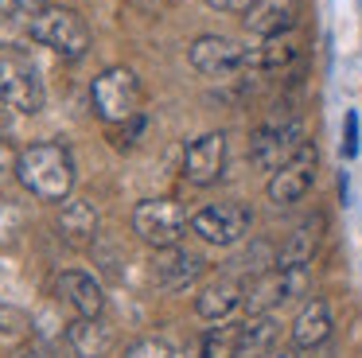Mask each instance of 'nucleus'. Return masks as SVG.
<instances>
[{"instance_id":"f257e3e1","label":"nucleus","mask_w":362,"mask_h":358,"mask_svg":"<svg viewBox=\"0 0 362 358\" xmlns=\"http://www.w3.org/2000/svg\"><path fill=\"white\" fill-rule=\"evenodd\" d=\"M16 179L24 191H32L43 202H66L74 191V156L55 140H40V144L20 148L16 160Z\"/></svg>"},{"instance_id":"f03ea898","label":"nucleus","mask_w":362,"mask_h":358,"mask_svg":"<svg viewBox=\"0 0 362 358\" xmlns=\"http://www.w3.org/2000/svg\"><path fill=\"white\" fill-rule=\"evenodd\" d=\"M90 105L105 125H125L133 117H141L144 105V86L136 78V70L129 67H105L90 86Z\"/></svg>"},{"instance_id":"7ed1b4c3","label":"nucleus","mask_w":362,"mask_h":358,"mask_svg":"<svg viewBox=\"0 0 362 358\" xmlns=\"http://www.w3.org/2000/svg\"><path fill=\"white\" fill-rule=\"evenodd\" d=\"M28 35L35 39L40 47L55 51L59 59H82L90 51V28L74 8H63V4H51L43 8L40 16L28 20Z\"/></svg>"},{"instance_id":"20e7f679","label":"nucleus","mask_w":362,"mask_h":358,"mask_svg":"<svg viewBox=\"0 0 362 358\" xmlns=\"http://www.w3.org/2000/svg\"><path fill=\"white\" fill-rule=\"evenodd\" d=\"M47 101L40 67L20 51H0V105L12 113L35 117Z\"/></svg>"},{"instance_id":"39448f33","label":"nucleus","mask_w":362,"mask_h":358,"mask_svg":"<svg viewBox=\"0 0 362 358\" xmlns=\"http://www.w3.org/2000/svg\"><path fill=\"white\" fill-rule=\"evenodd\" d=\"M191 230V214L172 199H141L133 207V233L152 249H172Z\"/></svg>"},{"instance_id":"423d86ee","label":"nucleus","mask_w":362,"mask_h":358,"mask_svg":"<svg viewBox=\"0 0 362 358\" xmlns=\"http://www.w3.org/2000/svg\"><path fill=\"white\" fill-rule=\"evenodd\" d=\"M253 226V210L242 207V202H214V207H203L191 214V233L203 238L206 246H238V241L250 238Z\"/></svg>"},{"instance_id":"0eeeda50","label":"nucleus","mask_w":362,"mask_h":358,"mask_svg":"<svg viewBox=\"0 0 362 358\" xmlns=\"http://www.w3.org/2000/svg\"><path fill=\"white\" fill-rule=\"evenodd\" d=\"M304 144H308V140H304V125H300L296 117H292V121H269V125H261V129L253 132L250 160L257 163L261 171L273 175V171H281Z\"/></svg>"},{"instance_id":"6e6552de","label":"nucleus","mask_w":362,"mask_h":358,"mask_svg":"<svg viewBox=\"0 0 362 358\" xmlns=\"http://www.w3.org/2000/svg\"><path fill=\"white\" fill-rule=\"evenodd\" d=\"M308 292V269H269L245 280V311L250 316H265V311L281 308V304L296 300Z\"/></svg>"},{"instance_id":"1a4fd4ad","label":"nucleus","mask_w":362,"mask_h":358,"mask_svg":"<svg viewBox=\"0 0 362 358\" xmlns=\"http://www.w3.org/2000/svg\"><path fill=\"white\" fill-rule=\"evenodd\" d=\"M187 59L199 74L226 78V74H238V70H250V47H242L230 35H199L187 47Z\"/></svg>"},{"instance_id":"9d476101","label":"nucleus","mask_w":362,"mask_h":358,"mask_svg":"<svg viewBox=\"0 0 362 358\" xmlns=\"http://www.w3.org/2000/svg\"><path fill=\"white\" fill-rule=\"evenodd\" d=\"M315 171H320V152H315V144L308 140V144L300 148L281 171L269 175V199H273L276 207H292V202H300L315 187Z\"/></svg>"},{"instance_id":"9b49d317","label":"nucleus","mask_w":362,"mask_h":358,"mask_svg":"<svg viewBox=\"0 0 362 358\" xmlns=\"http://www.w3.org/2000/svg\"><path fill=\"white\" fill-rule=\"evenodd\" d=\"M226 156H230V144H226V132H203L199 140H191L183 148V179L195 187H211L222 179L226 171Z\"/></svg>"},{"instance_id":"f8f14e48","label":"nucleus","mask_w":362,"mask_h":358,"mask_svg":"<svg viewBox=\"0 0 362 358\" xmlns=\"http://www.w3.org/2000/svg\"><path fill=\"white\" fill-rule=\"evenodd\" d=\"M203 272H206V261L199 253H191V249H183V246L156 249V257H152V284L164 288V292H183V288H191Z\"/></svg>"},{"instance_id":"ddd939ff","label":"nucleus","mask_w":362,"mask_h":358,"mask_svg":"<svg viewBox=\"0 0 362 358\" xmlns=\"http://www.w3.org/2000/svg\"><path fill=\"white\" fill-rule=\"evenodd\" d=\"M323 230H327V218L323 214H308L296 230L284 238V246L276 249V269H308L315 261L323 246Z\"/></svg>"},{"instance_id":"4468645a","label":"nucleus","mask_w":362,"mask_h":358,"mask_svg":"<svg viewBox=\"0 0 362 358\" xmlns=\"http://www.w3.org/2000/svg\"><path fill=\"white\" fill-rule=\"evenodd\" d=\"M242 20H245V31L257 39L284 35V31H296L300 23V0H257Z\"/></svg>"},{"instance_id":"2eb2a0df","label":"nucleus","mask_w":362,"mask_h":358,"mask_svg":"<svg viewBox=\"0 0 362 358\" xmlns=\"http://www.w3.org/2000/svg\"><path fill=\"white\" fill-rule=\"evenodd\" d=\"M238 308H245V284L234 277H218L195 296V311L206 323H226Z\"/></svg>"},{"instance_id":"dca6fc26","label":"nucleus","mask_w":362,"mask_h":358,"mask_svg":"<svg viewBox=\"0 0 362 358\" xmlns=\"http://www.w3.org/2000/svg\"><path fill=\"white\" fill-rule=\"evenodd\" d=\"M98 230H102V218H98V207L86 199H66L63 210H59V238L74 249H86L98 241Z\"/></svg>"},{"instance_id":"f3484780","label":"nucleus","mask_w":362,"mask_h":358,"mask_svg":"<svg viewBox=\"0 0 362 358\" xmlns=\"http://www.w3.org/2000/svg\"><path fill=\"white\" fill-rule=\"evenodd\" d=\"M66 342L74 358H105L113 350V327L102 316H78L66 323Z\"/></svg>"},{"instance_id":"a211bd4d","label":"nucleus","mask_w":362,"mask_h":358,"mask_svg":"<svg viewBox=\"0 0 362 358\" xmlns=\"http://www.w3.org/2000/svg\"><path fill=\"white\" fill-rule=\"evenodd\" d=\"M55 288H59V296L78 311V316H102V311H105V292H102V284H98L90 272L71 269V272L59 277Z\"/></svg>"},{"instance_id":"6ab92c4d","label":"nucleus","mask_w":362,"mask_h":358,"mask_svg":"<svg viewBox=\"0 0 362 358\" xmlns=\"http://www.w3.org/2000/svg\"><path fill=\"white\" fill-rule=\"evenodd\" d=\"M331 335V308L327 300H308L304 308H300V316L292 319V347L296 350H312L320 347V342H327Z\"/></svg>"},{"instance_id":"aec40b11","label":"nucleus","mask_w":362,"mask_h":358,"mask_svg":"<svg viewBox=\"0 0 362 358\" xmlns=\"http://www.w3.org/2000/svg\"><path fill=\"white\" fill-rule=\"evenodd\" d=\"M300 54V39L296 31H284V35H269L257 47H250V70H284L288 62H296Z\"/></svg>"},{"instance_id":"412c9836","label":"nucleus","mask_w":362,"mask_h":358,"mask_svg":"<svg viewBox=\"0 0 362 358\" xmlns=\"http://www.w3.org/2000/svg\"><path fill=\"white\" fill-rule=\"evenodd\" d=\"M276 339H281V323L273 319V311H265V316H250L242 319V358L245 354H269V350L276 347Z\"/></svg>"},{"instance_id":"4be33fe9","label":"nucleus","mask_w":362,"mask_h":358,"mask_svg":"<svg viewBox=\"0 0 362 358\" xmlns=\"http://www.w3.org/2000/svg\"><path fill=\"white\" fill-rule=\"evenodd\" d=\"M203 358H242V323H214L203 335Z\"/></svg>"},{"instance_id":"5701e85b","label":"nucleus","mask_w":362,"mask_h":358,"mask_svg":"<svg viewBox=\"0 0 362 358\" xmlns=\"http://www.w3.org/2000/svg\"><path fill=\"white\" fill-rule=\"evenodd\" d=\"M24 210L16 207L12 199H0V249H8L20 241V233H24Z\"/></svg>"},{"instance_id":"b1692460","label":"nucleus","mask_w":362,"mask_h":358,"mask_svg":"<svg viewBox=\"0 0 362 358\" xmlns=\"http://www.w3.org/2000/svg\"><path fill=\"white\" fill-rule=\"evenodd\" d=\"M0 335H8V339H24V335H32V316H28L24 308L4 304V308H0Z\"/></svg>"},{"instance_id":"393cba45","label":"nucleus","mask_w":362,"mask_h":358,"mask_svg":"<svg viewBox=\"0 0 362 358\" xmlns=\"http://www.w3.org/2000/svg\"><path fill=\"white\" fill-rule=\"evenodd\" d=\"M125 358H175V350L168 347L164 339H136V342H129V350H125Z\"/></svg>"},{"instance_id":"a878e982","label":"nucleus","mask_w":362,"mask_h":358,"mask_svg":"<svg viewBox=\"0 0 362 358\" xmlns=\"http://www.w3.org/2000/svg\"><path fill=\"white\" fill-rule=\"evenodd\" d=\"M43 8H51V0H0V16L8 20H32Z\"/></svg>"},{"instance_id":"bb28decb","label":"nucleus","mask_w":362,"mask_h":358,"mask_svg":"<svg viewBox=\"0 0 362 358\" xmlns=\"http://www.w3.org/2000/svg\"><path fill=\"white\" fill-rule=\"evenodd\" d=\"M354 152H358V117L346 113V121H343V156H354Z\"/></svg>"},{"instance_id":"cd10ccee","label":"nucleus","mask_w":362,"mask_h":358,"mask_svg":"<svg viewBox=\"0 0 362 358\" xmlns=\"http://www.w3.org/2000/svg\"><path fill=\"white\" fill-rule=\"evenodd\" d=\"M141 132H144V113H141V117H133V121H125V125H121V140H117V148H133Z\"/></svg>"},{"instance_id":"c85d7f7f","label":"nucleus","mask_w":362,"mask_h":358,"mask_svg":"<svg viewBox=\"0 0 362 358\" xmlns=\"http://www.w3.org/2000/svg\"><path fill=\"white\" fill-rule=\"evenodd\" d=\"M206 4H211L214 12H234V16H245L253 4H257V0H206Z\"/></svg>"},{"instance_id":"c756f323","label":"nucleus","mask_w":362,"mask_h":358,"mask_svg":"<svg viewBox=\"0 0 362 358\" xmlns=\"http://www.w3.org/2000/svg\"><path fill=\"white\" fill-rule=\"evenodd\" d=\"M16 160H20V152L8 144V140H0V175H8V171L16 175Z\"/></svg>"},{"instance_id":"7c9ffc66","label":"nucleus","mask_w":362,"mask_h":358,"mask_svg":"<svg viewBox=\"0 0 362 358\" xmlns=\"http://www.w3.org/2000/svg\"><path fill=\"white\" fill-rule=\"evenodd\" d=\"M261 358H300V350L296 347H273L269 354H261Z\"/></svg>"}]
</instances>
